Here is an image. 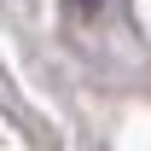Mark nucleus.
<instances>
[{
	"mask_svg": "<svg viewBox=\"0 0 151 151\" xmlns=\"http://www.w3.org/2000/svg\"><path fill=\"white\" fill-rule=\"evenodd\" d=\"M76 12H99V6H105V0H70Z\"/></svg>",
	"mask_w": 151,
	"mask_h": 151,
	"instance_id": "f257e3e1",
	"label": "nucleus"
}]
</instances>
